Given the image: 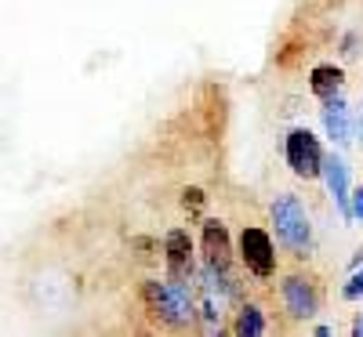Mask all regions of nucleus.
Returning <instances> with one entry per match:
<instances>
[{
    "label": "nucleus",
    "mask_w": 363,
    "mask_h": 337,
    "mask_svg": "<svg viewBox=\"0 0 363 337\" xmlns=\"http://www.w3.org/2000/svg\"><path fill=\"white\" fill-rule=\"evenodd\" d=\"M269 218H272V229H277V239L284 247L306 254L309 243H313V222H309V210L301 207L298 196H277L269 207Z\"/></svg>",
    "instance_id": "nucleus-2"
},
{
    "label": "nucleus",
    "mask_w": 363,
    "mask_h": 337,
    "mask_svg": "<svg viewBox=\"0 0 363 337\" xmlns=\"http://www.w3.org/2000/svg\"><path fill=\"white\" fill-rule=\"evenodd\" d=\"M356 333H363V323H359V326H356Z\"/></svg>",
    "instance_id": "nucleus-15"
},
{
    "label": "nucleus",
    "mask_w": 363,
    "mask_h": 337,
    "mask_svg": "<svg viewBox=\"0 0 363 337\" xmlns=\"http://www.w3.org/2000/svg\"><path fill=\"white\" fill-rule=\"evenodd\" d=\"M240 261H244L247 272L258 275V280H269V275L277 272V247H272L265 229L247 225L244 232H240Z\"/></svg>",
    "instance_id": "nucleus-3"
},
{
    "label": "nucleus",
    "mask_w": 363,
    "mask_h": 337,
    "mask_svg": "<svg viewBox=\"0 0 363 337\" xmlns=\"http://www.w3.org/2000/svg\"><path fill=\"white\" fill-rule=\"evenodd\" d=\"M200 203H203V193H200V189H186V207H193V210H196Z\"/></svg>",
    "instance_id": "nucleus-14"
},
{
    "label": "nucleus",
    "mask_w": 363,
    "mask_h": 337,
    "mask_svg": "<svg viewBox=\"0 0 363 337\" xmlns=\"http://www.w3.org/2000/svg\"><path fill=\"white\" fill-rule=\"evenodd\" d=\"M203 254H207V265H215L218 272H229L233 251H229V232L222 222H203Z\"/></svg>",
    "instance_id": "nucleus-9"
},
{
    "label": "nucleus",
    "mask_w": 363,
    "mask_h": 337,
    "mask_svg": "<svg viewBox=\"0 0 363 337\" xmlns=\"http://www.w3.org/2000/svg\"><path fill=\"white\" fill-rule=\"evenodd\" d=\"M233 333H240V337H258V333H265V316H262L258 304H244V309H240Z\"/></svg>",
    "instance_id": "nucleus-11"
},
{
    "label": "nucleus",
    "mask_w": 363,
    "mask_h": 337,
    "mask_svg": "<svg viewBox=\"0 0 363 337\" xmlns=\"http://www.w3.org/2000/svg\"><path fill=\"white\" fill-rule=\"evenodd\" d=\"M287 167L298 174V178H320L323 171V149L316 142V135L309 127H294L287 135Z\"/></svg>",
    "instance_id": "nucleus-4"
},
{
    "label": "nucleus",
    "mask_w": 363,
    "mask_h": 337,
    "mask_svg": "<svg viewBox=\"0 0 363 337\" xmlns=\"http://www.w3.org/2000/svg\"><path fill=\"white\" fill-rule=\"evenodd\" d=\"M320 116H323V131H327V138L330 142H349L352 138V120H349V102L342 98V91L338 95H330V98H323V109H320Z\"/></svg>",
    "instance_id": "nucleus-8"
},
{
    "label": "nucleus",
    "mask_w": 363,
    "mask_h": 337,
    "mask_svg": "<svg viewBox=\"0 0 363 337\" xmlns=\"http://www.w3.org/2000/svg\"><path fill=\"white\" fill-rule=\"evenodd\" d=\"M280 297H284V309L291 319H313L316 309H320V297H316V287L306 280V275H287L280 283Z\"/></svg>",
    "instance_id": "nucleus-5"
},
{
    "label": "nucleus",
    "mask_w": 363,
    "mask_h": 337,
    "mask_svg": "<svg viewBox=\"0 0 363 337\" xmlns=\"http://www.w3.org/2000/svg\"><path fill=\"white\" fill-rule=\"evenodd\" d=\"M342 69L338 66H316L313 73H309V87H313V95L316 98H330V95H338L342 91Z\"/></svg>",
    "instance_id": "nucleus-10"
},
{
    "label": "nucleus",
    "mask_w": 363,
    "mask_h": 337,
    "mask_svg": "<svg viewBox=\"0 0 363 337\" xmlns=\"http://www.w3.org/2000/svg\"><path fill=\"white\" fill-rule=\"evenodd\" d=\"M142 297L153 309V316H160V323L167 326H189L196 319L193 283L186 280H145Z\"/></svg>",
    "instance_id": "nucleus-1"
},
{
    "label": "nucleus",
    "mask_w": 363,
    "mask_h": 337,
    "mask_svg": "<svg viewBox=\"0 0 363 337\" xmlns=\"http://www.w3.org/2000/svg\"><path fill=\"white\" fill-rule=\"evenodd\" d=\"M164 254H167L171 280L193 283V239H189L186 229H171V232L164 236Z\"/></svg>",
    "instance_id": "nucleus-6"
},
{
    "label": "nucleus",
    "mask_w": 363,
    "mask_h": 337,
    "mask_svg": "<svg viewBox=\"0 0 363 337\" xmlns=\"http://www.w3.org/2000/svg\"><path fill=\"white\" fill-rule=\"evenodd\" d=\"M320 178L327 181V193L335 196V203H338V210L345 214V218H352V207H349V167H345V160L342 156H323V171H320Z\"/></svg>",
    "instance_id": "nucleus-7"
},
{
    "label": "nucleus",
    "mask_w": 363,
    "mask_h": 337,
    "mask_svg": "<svg viewBox=\"0 0 363 337\" xmlns=\"http://www.w3.org/2000/svg\"><path fill=\"white\" fill-rule=\"evenodd\" d=\"M342 294H345L349 301H356V297H363V268H356V272H352V280L345 283V290H342Z\"/></svg>",
    "instance_id": "nucleus-12"
},
{
    "label": "nucleus",
    "mask_w": 363,
    "mask_h": 337,
    "mask_svg": "<svg viewBox=\"0 0 363 337\" xmlns=\"http://www.w3.org/2000/svg\"><path fill=\"white\" fill-rule=\"evenodd\" d=\"M349 207H352V218H359V222H363V185L349 193Z\"/></svg>",
    "instance_id": "nucleus-13"
}]
</instances>
